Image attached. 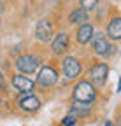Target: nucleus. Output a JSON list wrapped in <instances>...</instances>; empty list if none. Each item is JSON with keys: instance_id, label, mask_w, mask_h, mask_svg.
Masks as SVG:
<instances>
[{"instance_id": "nucleus-1", "label": "nucleus", "mask_w": 121, "mask_h": 126, "mask_svg": "<svg viewBox=\"0 0 121 126\" xmlns=\"http://www.w3.org/2000/svg\"><path fill=\"white\" fill-rule=\"evenodd\" d=\"M74 102L75 105H84V107H89V103H93L95 98H97V91H95V86L88 81H79L77 84L74 86Z\"/></svg>"}, {"instance_id": "nucleus-2", "label": "nucleus", "mask_w": 121, "mask_h": 126, "mask_svg": "<svg viewBox=\"0 0 121 126\" xmlns=\"http://www.w3.org/2000/svg\"><path fill=\"white\" fill-rule=\"evenodd\" d=\"M93 51L95 54L98 56H104V58H111L116 51V47L112 44H109V40L104 37V33H95V39H93Z\"/></svg>"}, {"instance_id": "nucleus-3", "label": "nucleus", "mask_w": 121, "mask_h": 126, "mask_svg": "<svg viewBox=\"0 0 121 126\" xmlns=\"http://www.w3.org/2000/svg\"><path fill=\"white\" fill-rule=\"evenodd\" d=\"M107 75H109V65L107 63H97V65L91 67L89 72H88V77H89V81H91V84H97V86L105 84Z\"/></svg>"}, {"instance_id": "nucleus-4", "label": "nucleus", "mask_w": 121, "mask_h": 126, "mask_svg": "<svg viewBox=\"0 0 121 126\" xmlns=\"http://www.w3.org/2000/svg\"><path fill=\"white\" fill-rule=\"evenodd\" d=\"M54 37V26L49 19H40L35 26V39L40 42H51V39Z\"/></svg>"}, {"instance_id": "nucleus-5", "label": "nucleus", "mask_w": 121, "mask_h": 126, "mask_svg": "<svg viewBox=\"0 0 121 126\" xmlns=\"http://www.w3.org/2000/svg\"><path fill=\"white\" fill-rule=\"evenodd\" d=\"M39 67V58L34 54H23L16 60V68L19 70V74H34Z\"/></svg>"}, {"instance_id": "nucleus-6", "label": "nucleus", "mask_w": 121, "mask_h": 126, "mask_svg": "<svg viewBox=\"0 0 121 126\" xmlns=\"http://www.w3.org/2000/svg\"><path fill=\"white\" fill-rule=\"evenodd\" d=\"M81 61L77 58H74V56H67L63 61H62V70H63V75L67 79H75V77H79L81 74Z\"/></svg>"}, {"instance_id": "nucleus-7", "label": "nucleus", "mask_w": 121, "mask_h": 126, "mask_svg": "<svg viewBox=\"0 0 121 126\" xmlns=\"http://www.w3.org/2000/svg\"><path fill=\"white\" fill-rule=\"evenodd\" d=\"M56 81H58V72L53 67H44L37 74V82L40 86H53L56 84Z\"/></svg>"}, {"instance_id": "nucleus-8", "label": "nucleus", "mask_w": 121, "mask_h": 126, "mask_svg": "<svg viewBox=\"0 0 121 126\" xmlns=\"http://www.w3.org/2000/svg\"><path fill=\"white\" fill-rule=\"evenodd\" d=\"M69 47V33L67 32H60L58 35L53 37L51 40V49L54 54H63Z\"/></svg>"}, {"instance_id": "nucleus-9", "label": "nucleus", "mask_w": 121, "mask_h": 126, "mask_svg": "<svg viewBox=\"0 0 121 126\" xmlns=\"http://www.w3.org/2000/svg\"><path fill=\"white\" fill-rule=\"evenodd\" d=\"M93 35H95V28L91 26V25H88V23H84V25H81L79 28H77V33H75V40H77L79 44H88V42H91V39H93Z\"/></svg>"}, {"instance_id": "nucleus-10", "label": "nucleus", "mask_w": 121, "mask_h": 126, "mask_svg": "<svg viewBox=\"0 0 121 126\" xmlns=\"http://www.w3.org/2000/svg\"><path fill=\"white\" fill-rule=\"evenodd\" d=\"M12 86L16 88L18 91H23V93H30L34 89V81H30L28 77H25V75H21V74H16L12 77Z\"/></svg>"}, {"instance_id": "nucleus-11", "label": "nucleus", "mask_w": 121, "mask_h": 126, "mask_svg": "<svg viewBox=\"0 0 121 126\" xmlns=\"http://www.w3.org/2000/svg\"><path fill=\"white\" fill-rule=\"evenodd\" d=\"M18 105H19L21 110H26V112H34V110H37V109L40 107V100H39L37 96H34V94H26V96L19 98Z\"/></svg>"}, {"instance_id": "nucleus-12", "label": "nucleus", "mask_w": 121, "mask_h": 126, "mask_svg": "<svg viewBox=\"0 0 121 126\" xmlns=\"http://www.w3.org/2000/svg\"><path fill=\"white\" fill-rule=\"evenodd\" d=\"M107 37L111 40H119L121 39V18H112L111 23L107 25Z\"/></svg>"}, {"instance_id": "nucleus-13", "label": "nucleus", "mask_w": 121, "mask_h": 126, "mask_svg": "<svg viewBox=\"0 0 121 126\" xmlns=\"http://www.w3.org/2000/svg\"><path fill=\"white\" fill-rule=\"evenodd\" d=\"M69 21H70L72 25H77V23H83V25H84V21H88V12L83 11L81 7H77V9H74V11L70 12Z\"/></svg>"}, {"instance_id": "nucleus-14", "label": "nucleus", "mask_w": 121, "mask_h": 126, "mask_svg": "<svg viewBox=\"0 0 121 126\" xmlns=\"http://www.w3.org/2000/svg\"><path fill=\"white\" fill-rule=\"evenodd\" d=\"M98 5V2H97V0H81V4H79V7L83 9V11H93L95 7Z\"/></svg>"}, {"instance_id": "nucleus-15", "label": "nucleus", "mask_w": 121, "mask_h": 126, "mask_svg": "<svg viewBox=\"0 0 121 126\" xmlns=\"http://www.w3.org/2000/svg\"><path fill=\"white\" fill-rule=\"evenodd\" d=\"M63 124H65V126H74V124H75V117L69 114V116L63 119Z\"/></svg>"}, {"instance_id": "nucleus-16", "label": "nucleus", "mask_w": 121, "mask_h": 126, "mask_svg": "<svg viewBox=\"0 0 121 126\" xmlns=\"http://www.w3.org/2000/svg\"><path fill=\"white\" fill-rule=\"evenodd\" d=\"M4 86H5V79H4L2 72H0V88H4Z\"/></svg>"}, {"instance_id": "nucleus-17", "label": "nucleus", "mask_w": 121, "mask_h": 126, "mask_svg": "<svg viewBox=\"0 0 121 126\" xmlns=\"http://www.w3.org/2000/svg\"><path fill=\"white\" fill-rule=\"evenodd\" d=\"M105 126H112V124H111V123H109V121H107V123H105Z\"/></svg>"}, {"instance_id": "nucleus-18", "label": "nucleus", "mask_w": 121, "mask_h": 126, "mask_svg": "<svg viewBox=\"0 0 121 126\" xmlns=\"http://www.w3.org/2000/svg\"><path fill=\"white\" fill-rule=\"evenodd\" d=\"M0 105H2V98H0Z\"/></svg>"}]
</instances>
